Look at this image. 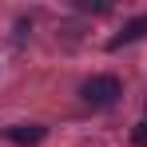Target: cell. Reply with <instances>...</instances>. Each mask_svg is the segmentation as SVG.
<instances>
[{"label": "cell", "instance_id": "277c9868", "mask_svg": "<svg viewBox=\"0 0 147 147\" xmlns=\"http://www.w3.org/2000/svg\"><path fill=\"white\" fill-rule=\"evenodd\" d=\"M131 139H135V147H147V123H135V131H131Z\"/></svg>", "mask_w": 147, "mask_h": 147}, {"label": "cell", "instance_id": "7a4b0ae2", "mask_svg": "<svg viewBox=\"0 0 147 147\" xmlns=\"http://www.w3.org/2000/svg\"><path fill=\"white\" fill-rule=\"evenodd\" d=\"M4 135H8L12 143H20V147H32V143L44 139V127H40V123H16V127H8Z\"/></svg>", "mask_w": 147, "mask_h": 147}, {"label": "cell", "instance_id": "3957f363", "mask_svg": "<svg viewBox=\"0 0 147 147\" xmlns=\"http://www.w3.org/2000/svg\"><path fill=\"white\" fill-rule=\"evenodd\" d=\"M143 36H147V16H139V20L123 24V32L111 40V48H123V44H131V40H143Z\"/></svg>", "mask_w": 147, "mask_h": 147}, {"label": "cell", "instance_id": "6da1fadb", "mask_svg": "<svg viewBox=\"0 0 147 147\" xmlns=\"http://www.w3.org/2000/svg\"><path fill=\"white\" fill-rule=\"evenodd\" d=\"M119 96H123V88H119L115 76H92V80L80 84V99L88 107H111Z\"/></svg>", "mask_w": 147, "mask_h": 147}]
</instances>
